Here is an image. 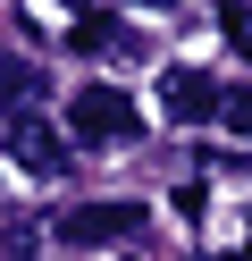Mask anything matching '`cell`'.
<instances>
[{
  "instance_id": "obj_10",
  "label": "cell",
  "mask_w": 252,
  "mask_h": 261,
  "mask_svg": "<svg viewBox=\"0 0 252 261\" xmlns=\"http://www.w3.org/2000/svg\"><path fill=\"white\" fill-rule=\"evenodd\" d=\"M244 261H252V253H244Z\"/></svg>"
},
{
  "instance_id": "obj_6",
  "label": "cell",
  "mask_w": 252,
  "mask_h": 261,
  "mask_svg": "<svg viewBox=\"0 0 252 261\" xmlns=\"http://www.w3.org/2000/svg\"><path fill=\"white\" fill-rule=\"evenodd\" d=\"M218 118H227V135H235V143H252V85H235L227 101H218Z\"/></svg>"
},
{
  "instance_id": "obj_3",
  "label": "cell",
  "mask_w": 252,
  "mask_h": 261,
  "mask_svg": "<svg viewBox=\"0 0 252 261\" xmlns=\"http://www.w3.org/2000/svg\"><path fill=\"white\" fill-rule=\"evenodd\" d=\"M9 160H17L25 177H67V135L25 110V118H9Z\"/></svg>"
},
{
  "instance_id": "obj_1",
  "label": "cell",
  "mask_w": 252,
  "mask_h": 261,
  "mask_svg": "<svg viewBox=\"0 0 252 261\" xmlns=\"http://www.w3.org/2000/svg\"><path fill=\"white\" fill-rule=\"evenodd\" d=\"M67 135H76V143H93V152H118V143H134V135H143V110H134L118 85H84L76 101H67Z\"/></svg>"
},
{
  "instance_id": "obj_9",
  "label": "cell",
  "mask_w": 252,
  "mask_h": 261,
  "mask_svg": "<svg viewBox=\"0 0 252 261\" xmlns=\"http://www.w3.org/2000/svg\"><path fill=\"white\" fill-rule=\"evenodd\" d=\"M67 9H84V0H67Z\"/></svg>"
},
{
  "instance_id": "obj_4",
  "label": "cell",
  "mask_w": 252,
  "mask_h": 261,
  "mask_svg": "<svg viewBox=\"0 0 252 261\" xmlns=\"http://www.w3.org/2000/svg\"><path fill=\"white\" fill-rule=\"evenodd\" d=\"M218 101H227V93H218L202 68H160V110H168L177 126H210Z\"/></svg>"
},
{
  "instance_id": "obj_2",
  "label": "cell",
  "mask_w": 252,
  "mask_h": 261,
  "mask_svg": "<svg viewBox=\"0 0 252 261\" xmlns=\"http://www.w3.org/2000/svg\"><path fill=\"white\" fill-rule=\"evenodd\" d=\"M143 227V202H76L59 219V244H126Z\"/></svg>"
},
{
  "instance_id": "obj_5",
  "label": "cell",
  "mask_w": 252,
  "mask_h": 261,
  "mask_svg": "<svg viewBox=\"0 0 252 261\" xmlns=\"http://www.w3.org/2000/svg\"><path fill=\"white\" fill-rule=\"evenodd\" d=\"M34 93H42V68H34V59H0V110H9V118H25Z\"/></svg>"
},
{
  "instance_id": "obj_7",
  "label": "cell",
  "mask_w": 252,
  "mask_h": 261,
  "mask_svg": "<svg viewBox=\"0 0 252 261\" xmlns=\"http://www.w3.org/2000/svg\"><path fill=\"white\" fill-rule=\"evenodd\" d=\"M0 244H9V261H34V219H9V236H0Z\"/></svg>"
},
{
  "instance_id": "obj_8",
  "label": "cell",
  "mask_w": 252,
  "mask_h": 261,
  "mask_svg": "<svg viewBox=\"0 0 252 261\" xmlns=\"http://www.w3.org/2000/svg\"><path fill=\"white\" fill-rule=\"evenodd\" d=\"M126 9H168V0H126Z\"/></svg>"
}]
</instances>
